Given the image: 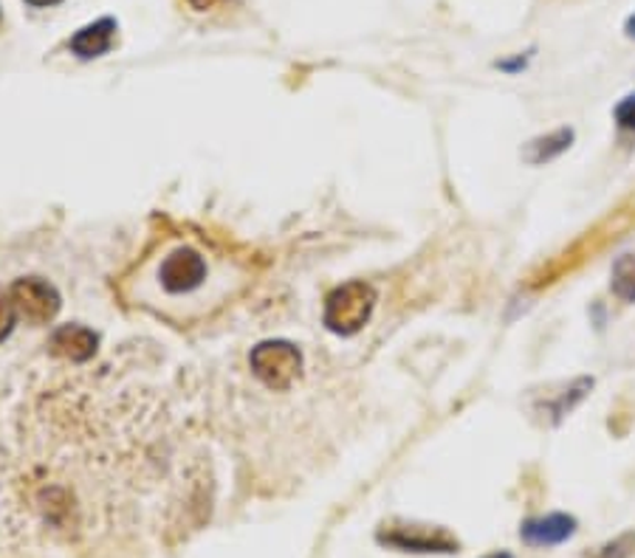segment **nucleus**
I'll return each instance as SVG.
<instances>
[{"label": "nucleus", "mask_w": 635, "mask_h": 558, "mask_svg": "<svg viewBox=\"0 0 635 558\" xmlns=\"http://www.w3.org/2000/svg\"><path fill=\"white\" fill-rule=\"evenodd\" d=\"M32 7H54V3H60V0H29Z\"/></svg>", "instance_id": "17"}, {"label": "nucleus", "mask_w": 635, "mask_h": 558, "mask_svg": "<svg viewBox=\"0 0 635 558\" xmlns=\"http://www.w3.org/2000/svg\"><path fill=\"white\" fill-rule=\"evenodd\" d=\"M613 119H616V125L622 127V130H635V94L624 96V99L618 102L616 110H613Z\"/></svg>", "instance_id": "12"}, {"label": "nucleus", "mask_w": 635, "mask_h": 558, "mask_svg": "<svg viewBox=\"0 0 635 558\" xmlns=\"http://www.w3.org/2000/svg\"><path fill=\"white\" fill-rule=\"evenodd\" d=\"M571 141H573V130L571 127H562V130H554V133H548V136H540V138H534V141H529V147H525L522 158H525L529 164L554 161L556 156H562V152L571 147Z\"/></svg>", "instance_id": "9"}, {"label": "nucleus", "mask_w": 635, "mask_h": 558, "mask_svg": "<svg viewBox=\"0 0 635 558\" xmlns=\"http://www.w3.org/2000/svg\"><path fill=\"white\" fill-rule=\"evenodd\" d=\"M373 308H376V288L371 283L353 280L327 296L322 319H325L327 330L336 336H356L371 322Z\"/></svg>", "instance_id": "1"}, {"label": "nucleus", "mask_w": 635, "mask_h": 558, "mask_svg": "<svg viewBox=\"0 0 635 558\" xmlns=\"http://www.w3.org/2000/svg\"><path fill=\"white\" fill-rule=\"evenodd\" d=\"M100 336L82 325H63L51 333V352L69 361H89L96 352Z\"/></svg>", "instance_id": "7"}, {"label": "nucleus", "mask_w": 635, "mask_h": 558, "mask_svg": "<svg viewBox=\"0 0 635 558\" xmlns=\"http://www.w3.org/2000/svg\"><path fill=\"white\" fill-rule=\"evenodd\" d=\"M573 534H576V519L565 514H551V516H542V519H529L520 530L522 541L531 547L562 545V541L571 539Z\"/></svg>", "instance_id": "6"}, {"label": "nucleus", "mask_w": 635, "mask_h": 558, "mask_svg": "<svg viewBox=\"0 0 635 558\" xmlns=\"http://www.w3.org/2000/svg\"><path fill=\"white\" fill-rule=\"evenodd\" d=\"M624 32H627L629 40H635V14L627 20V25H624Z\"/></svg>", "instance_id": "15"}, {"label": "nucleus", "mask_w": 635, "mask_h": 558, "mask_svg": "<svg viewBox=\"0 0 635 558\" xmlns=\"http://www.w3.org/2000/svg\"><path fill=\"white\" fill-rule=\"evenodd\" d=\"M252 372L274 392H285L294 387L302 372V352L291 341H263L249 356Z\"/></svg>", "instance_id": "2"}, {"label": "nucleus", "mask_w": 635, "mask_h": 558, "mask_svg": "<svg viewBox=\"0 0 635 558\" xmlns=\"http://www.w3.org/2000/svg\"><path fill=\"white\" fill-rule=\"evenodd\" d=\"M218 0H192V7L196 9H209V7H215Z\"/></svg>", "instance_id": "16"}, {"label": "nucleus", "mask_w": 635, "mask_h": 558, "mask_svg": "<svg viewBox=\"0 0 635 558\" xmlns=\"http://www.w3.org/2000/svg\"><path fill=\"white\" fill-rule=\"evenodd\" d=\"M204 276H207V263L192 249L173 251L170 257L162 263V269H158L162 288L170 291V294H187V291L198 288L204 283Z\"/></svg>", "instance_id": "4"}, {"label": "nucleus", "mask_w": 635, "mask_h": 558, "mask_svg": "<svg viewBox=\"0 0 635 558\" xmlns=\"http://www.w3.org/2000/svg\"><path fill=\"white\" fill-rule=\"evenodd\" d=\"M486 558H514V556H509V552H495V556H486Z\"/></svg>", "instance_id": "18"}, {"label": "nucleus", "mask_w": 635, "mask_h": 558, "mask_svg": "<svg viewBox=\"0 0 635 558\" xmlns=\"http://www.w3.org/2000/svg\"><path fill=\"white\" fill-rule=\"evenodd\" d=\"M382 545L398 547V550H413V552H455L458 541L444 530H424V527H396L387 534H378Z\"/></svg>", "instance_id": "5"}, {"label": "nucleus", "mask_w": 635, "mask_h": 558, "mask_svg": "<svg viewBox=\"0 0 635 558\" xmlns=\"http://www.w3.org/2000/svg\"><path fill=\"white\" fill-rule=\"evenodd\" d=\"M633 550H635V536L627 534V536H622V539L613 541V545L604 547L602 558H627Z\"/></svg>", "instance_id": "13"}, {"label": "nucleus", "mask_w": 635, "mask_h": 558, "mask_svg": "<svg viewBox=\"0 0 635 558\" xmlns=\"http://www.w3.org/2000/svg\"><path fill=\"white\" fill-rule=\"evenodd\" d=\"M611 288L622 302H635V254H624L613 263Z\"/></svg>", "instance_id": "10"}, {"label": "nucleus", "mask_w": 635, "mask_h": 558, "mask_svg": "<svg viewBox=\"0 0 635 558\" xmlns=\"http://www.w3.org/2000/svg\"><path fill=\"white\" fill-rule=\"evenodd\" d=\"M9 296L14 302L18 319H25L29 325H49L60 314V294L54 285H49L40 276H23L9 288Z\"/></svg>", "instance_id": "3"}, {"label": "nucleus", "mask_w": 635, "mask_h": 558, "mask_svg": "<svg viewBox=\"0 0 635 558\" xmlns=\"http://www.w3.org/2000/svg\"><path fill=\"white\" fill-rule=\"evenodd\" d=\"M497 69H503V71H520V69H525V60L517 57V60H511V63H497Z\"/></svg>", "instance_id": "14"}, {"label": "nucleus", "mask_w": 635, "mask_h": 558, "mask_svg": "<svg viewBox=\"0 0 635 558\" xmlns=\"http://www.w3.org/2000/svg\"><path fill=\"white\" fill-rule=\"evenodd\" d=\"M14 322H18V310H14L12 296H9V291H0V341L9 339Z\"/></svg>", "instance_id": "11"}, {"label": "nucleus", "mask_w": 635, "mask_h": 558, "mask_svg": "<svg viewBox=\"0 0 635 558\" xmlns=\"http://www.w3.org/2000/svg\"><path fill=\"white\" fill-rule=\"evenodd\" d=\"M114 38H116V20L102 18L96 20V23L80 29V32L69 40V49L71 54H76L80 60H94L111 51Z\"/></svg>", "instance_id": "8"}]
</instances>
